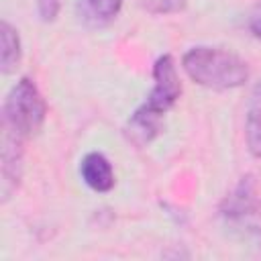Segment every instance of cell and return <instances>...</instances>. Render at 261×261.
<instances>
[{
	"label": "cell",
	"instance_id": "cell-9",
	"mask_svg": "<svg viewBox=\"0 0 261 261\" xmlns=\"http://www.w3.org/2000/svg\"><path fill=\"white\" fill-rule=\"evenodd\" d=\"M245 139L249 153L261 159V80L255 84L245 116Z\"/></svg>",
	"mask_w": 261,
	"mask_h": 261
},
{
	"label": "cell",
	"instance_id": "cell-11",
	"mask_svg": "<svg viewBox=\"0 0 261 261\" xmlns=\"http://www.w3.org/2000/svg\"><path fill=\"white\" fill-rule=\"evenodd\" d=\"M137 4L153 14H175L186 8L188 0H137Z\"/></svg>",
	"mask_w": 261,
	"mask_h": 261
},
{
	"label": "cell",
	"instance_id": "cell-5",
	"mask_svg": "<svg viewBox=\"0 0 261 261\" xmlns=\"http://www.w3.org/2000/svg\"><path fill=\"white\" fill-rule=\"evenodd\" d=\"M22 137L10 133L4 128L2 133V157H0V194L2 202H8L12 194L18 190L20 177H22V167H24V149H22Z\"/></svg>",
	"mask_w": 261,
	"mask_h": 261
},
{
	"label": "cell",
	"instance_id": "cell-13",
	"mask_svg": "<svg viewBox=\"0 0 261 261\" xmlns=\"http://www.w3.org/2000/svg\"><path fill=\"white\" fill-rule=\"evenodd\" d=\"M247 27H249V31L253 33V37L261 39V2H257V4L251 8V12H249V16H247Z\"/></svg>",
	"mask_w": 261,
	"mask_h": 261
},
{
	"label": "cell",
	"instance_id": "cell-10",
	"mask_svg": "<svg viewBox=\"0 0 261 261\" xmlns=\"http://www.w3.org/2000/svg\"><path fill=\"white\" fill-rule=\"evenodd\" d=\"M0 39H2L0 67H2V73H10L16 67V63L20 61V37H18V31L10 22L2 20Z\"/></svg>",
	"mask_w": 261,
	"mask_h": 261
},
{
	"label": "cell",
	"instance_id": "cell-8",
	"mask_svg": "<svg viewBox=\"0 0 261 261\" xmlns=\"http://www.w3.org/2000/svg\"><path fill=\"white\" fill-rule=\"evenodd\" d=\"M161 120L163 118H157V116L137 108L130 114V118L126 120L122 133H124L128 143H133L137 147H147L161 133Z\"/></svg>",
	"mask_w": 261,
	"mask_h": 261
},
{
	"label": "cell",
	"instance_id": "cell-3",
	"mask_svg": "<svg viewBox=\"0 0 261 261\" xmlns=\"http://www.w3.org/2000/svg\"><path fill=\"white\" fill-rule=\"evenodd\" d=\"M261 210V200H259V190H257V181L251 173L243 175L237 186L232 188V192L222 200L218 212L220 218L224 220V224L232 230H239L245 239L249 241H257V245H261V228L255 222Z\"/></svg>",
	"mask_w": 261,
	"mask_h": 261
},
{
	"label": "cell",
	"instance_id": "cell-6",
	"mask_svg": "<svg viewBox=\"0 0 261 261\" xmlns=\"http://www.w3.org/2000/svg\"><path fill=\"white\" fill-rule=\"evenodd\" d=\"M80 175H82L84 184L98 194L110 192L116 184L112 163L100 151H90L84 155V159L80 161Z\"/></svg>",
	"mask_w": 261,
	"mask_h": 261
},
{
	"label": "cell",
	"instance_id": "cell-1",
	"mask_svg": "<svg viewBox=\"0 0 261 261\" xmlns=\"http://www.w3.org/2000/svg\"><path fill=\"white\" fill-rule=\"evenodd\" d=\"M181 67L192 82L210 90L241 88L249 80L247 61L222 47H192L181 57Z\"/></svg>",
	"mask_w": 261,
	"mask_h": 261
},
{
	"label": "cell",
	"instance_id": "cell-2",
	"mask_svg": "<svg viewBox=\"0 0 261 261\" xmlns=\"http://www.w3.org/2000/svg\"><path fill=\"white\" fill-rule=\"evenodd\" d=\"M47 118V102L35 80L20 77L4 98L2 126L22 139L35 137Z\"/></svg>",
	"mask_w": 261,
	"mask_h": 261
},
{
	"label": "cell",
	"instance_id": "cell-4",
	"mask_svg": "<svg viewBox=\"0 0 261 261\" xmlns=\"http://www.w3.org/2000/svg\"><path fill=\"white\" fill-rule=\"evenodd\" d=\"M181 96V82L177 75V67L171 55H161L153 63V88L147 100L139 106L141 110L163 118L167 110L179 100Z\"/></svg>",
	"mask_w": 261,
	"mask_h": 261
},
{
	"label": "cell",
	"instance_id": "cell-12",
	"mask_svg": "<svg viewBox=\"0 0 261 261\" xmlns=\"http://www.w3.org/2000/svg\"><path fill=\"white\" fill-rule=\"evenodd\" d=\"M37 10L43 22H53L61 10V0H37Z\"/></svg>",
	"mask_w": 261,
	"mask_h": 261
},
{
	"label": "cell",
	"instance_id": "cell-7",
	"mask_svg": "<svg viewBox=\"0 0 261 261\" xmlns=\"http://www.w3.org/2000/svg\"><path fill=\"white\" fill-rule=\"evenodd\" d=\"M122 0H75L77 18L90 29L108 27L120 12Z\"/></svg>",
	"mask_w": 261,
	"mask_h": 261
}]
</instances>
